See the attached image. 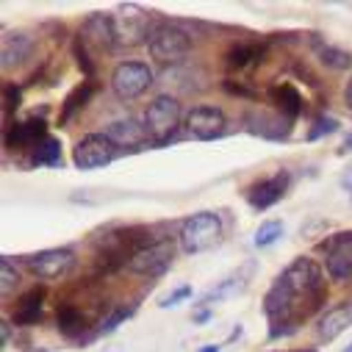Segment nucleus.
Listing matches in <instances>:
<instances>
[{
	"label": "nucleus",
	"instance_id": "1",
	"mask_svg": "<svg viewBox=\"0 0 352 352\" xmlns=\"http://www.w3.org/2000/svg\"><path fill=\"white\" fill-rule=\"evenodd\" d=\"M327 300V283L319 263L311 258H294L275 278L263 297V316L270 322V338H289L311 319Z\"/></svg>",
	"mask_w": 352,
	"mask_h": 352
},
{
	"label": "nucleus",
	"instance_id": "2",
	"mask_svg": "<svg viewBox=\"0 0 352 352\" xmlns=\"http://www.w3.org/2000/svg\"><path fill=\"white\" fill-rule=\"evenodd\" d=\"M144 128L150 136V147H166L178 139L181 128V103L172 95H158L144 109Z\"/></svg>",
	"mask_w": 352,
	"mask_h": 352
},
{
	"label": "nucleus",
	"instance_id": "3",
	"mask_svg": "<svg viewBox=\"0 0 352 352\" xmlns=\"http://www.w3.org/2000/svg\"><path fill=\"white\" fill-rule=\"evenodd\" d=\"M222 239V219L214 211H197L186 217L178 228V244L186 255H197L219 244Z\"/></svg>",
	"mask_w": 352,
	"mask_h": 352
},
{
	"label": "nucleus",
	"instance_id": "4",
	"mask_svg": "<svg viewBox=\"0 0 352 352\" xmlns=\"http://www.w3.org/2000/svg\"><path fill=\"white\" fill-rule=\"evenodd\" d=\"M147 50L153 56V61L169 67V64H181L189 53H192V36L172 23H158L153 25L150 36H147Z\"/></svg>",
	"mask_w": 352,
	"mask_h": 352
},
{
	"label": "nucleus",
	"instance_id": "5",
	"mask_svg": "<svg viewBox=\"0 0 352 352\" xmlns=\"http://www.w3.org/2000/svg\"><path fill=\"white\" fill-rule=\"evenodd\" d=\"M47 120L45 114H34V117H25L20 122H12L6 125L3 131V147L14 155H31L45 139H47Z\"/></svg>",
	"mask_w": 352,
	"mask_h": 352
},
{
	"label": "nucleus",
	"instance_id": "6",
	"mask_svg": "<svg viewBox=\"0 0 352 352\" xmlns=\"http://www.w3.org/2000/svg\"><path fill=\"white\" fill-rule=\"evenodd\" d=\"M75 250L72 247H50V250H39L34 255L25 258V267L34 278L39 280H58L67 278L75 270Z\"/></svg>",
	"mask_w": 352,
	"mask_h": 352
},
{
	"label": "nucleus",
	"instance_id": "7",
	"mask_svg": "<svg viewBox=\"0 0 352 352\" xmlns=\"http://www.w3.org/2000/svg\"><path fill=\"white\" fill-rule=\"evenodd\" d=\"M153 69L144 61H122L111 72V92L120 100H136L153 86Z\"/></svg>",
	"mask_w": 352,
	"mask_h": 352
},
{
	"label": "nucleus",
	"instance_id": "8",
	"mask_svg": "<svg viewBox=\"0 0 352 352\" xmlns=\"http://www.w3.org/2000/svg\"><path fill=\"white\" fill-rule=\"evenodd\" d=\"M120 155L122 150L106 133H86L72 150V164L78 169H100V166L114 164Z\"/></svg>",
	"mask_w": 352,
	"mask_h": 352
},
{
	"label": "nucleus",
	"instance_id": "9",
	"mask_svg": "<svg viewBox=\"0 0 352 352\" xmlns=\"http://www.w3.org/2000/svg\"><path fill=\"white\" fill-rule=\"evenodd\" d=\"M319 252L324 255V270L336 283L352 280V230L333 233L319 244Z\"/></svg>",
	"mask_w": 352,
	"mask_h": 352
},
{
	"label": "nucleus",
	"instance_id": "10",
	"mask_svg": "<svg viewBox=\"0 0 352 352\" xmlns=\"http://www.w3.org/2000/svg\"><path fill=\"white\" fill-rule=\"evenodd\" d=\"M78 39L86 45L95 58L103 56V53H111L120 39H117V28H114V14H89L83 20L80 31H78Z\"/></svg>",
	"mask_w": 352,
	"mask_h": 352
},
{
	"label": "nucleus",
	"instance_id": "11",
	"mask_svg": "<svg viewBox=\"0 0 352 352\" xmlns=\"http://www.w3.org/2000/svg\"><path fill=\"white\" fill-rule=\"evenodd\" d=\"M172 258H175V244L172 239H158L147 247H142L131 261H128V270L144 278H158L172 267Z\"/></svg>",
	"mask_w": 352,
	"mask_h": 352
},
{
	"label": "nucleus",
	"instance_id": "12",
	"mask_svg": "<svg viewBox=\"0 0 352 352\" xmlns=\"http://www.w3.org/2000/svg\"><path fill=\"white\" fill-rule=\"evenodd\" d=\"M289 186H292V175H289L286 169H280V172L270 175V178L252 181V184L244 189V200H247L255 211H267V208L278 206V203L286 197Z\"/></svg>",
	"mask_w": 352,
	"mask_h": 352
},
{
	"label": "nucleus",
	"instance_id": "13",
	"mask_svg": "<svg viewBox=\"0 0 352 352\" xmlns=\"http://www.w3.org/2000/svg\"><path fill=\"white\" fill-rule=\"evenodd\" d=\"M114 28H117V39L120 45H139L147 42L153 25H150V14L139 6V3H120L114 12Z\"/></svg>",
	"mask_w": 352,
	"mask_h": 352
},
{
	"label": "nucleus",
	"instance_id": "14",
	"mask_svg": "<svg viewBox=\"0 0 352 352\" xmlns=\"http://www.w3.org/2000/svg\"><path fill=\"white\" fill-rule=\"evenodd\" d=\"M56 327L58 333L72 344H89L98 338V330H92V319L83 308L72 302H61L56 308Z\"/></svg>",
	"mask_w": 352,
	"mask_h": 352
},
{
	"label": "nucleus",
	"instance_id": "15",
	"mask_svg": "<svg viewBox=\"0 0 352 352\" xmlns=\"http://www.w3.org/2000/svg\"><path fill=\"white\" fill-rule=\"evenodd\" d=\"M184 125H186V133L197 142H214L228 131V120L217 106H195L186 114Z\"/></svg>",
	"mask_w": 352,
	"mask_h": 352
},
{
	"label": "nucleus",
	"instance_id": "16",
	"mask_svg": "<svg viewBox=\"0 0 352 352\" xmlns=\"http://www.w3.org/2000/svg\"><path fill=\"white\" fill-rule=\"evenodd\" d=\"M292 120L280 117L278 111L270 114V111H250L244 114V128L252 133V136H261V139H270V142H286L292 136Z\"/></svg>",
	"mask_w": 352,
	"mask_h": 352
},
{
	"label": "nucleus",
	"instance_id": "17",
	"mask_svg": "<svg viewBox=\"0 0 352 352\" xmlns=\"http://www.w3.org/2000/svg\"><path fill=\"white\" fill-rule=\"evenodd\" d=\"M122 153L128 150V153H136V150H142V147H150V136H147V128L142 125V122H136V120H117V122H111V125H106V131H103Z\"/></svg>",
	"mask_w": 352,
	"mask_h": 352
},
{
	"label": "nucleus",
	"instance_id": "18",
	"mask_svg": "<svg viewBox=\"0 0 352 352\" xmlns=\"http://www.w3.org/2000/svg\"><path fill=\"white\" fill-rule=\"evenodd\" d=\"M267 98H270V103L275 106V111H278L280 117L292 120V122H297V117H300L302 109H305L302 95H300V89H297L294 83H275V86H270Z\"/></svg>",
	"mask_w": 352,
	"mask_h": 352
},
{
	"label": "nucleus",
	"instance_id": "19",
	"mask_svg": "<svg viewBox=\"0 0 352 352\" xmlns=\"http://www.w3.org/2000/svg\"><path fill=\"white\" fill-rule=\"evenodd\" d=\"M42 305H45V286H34L25 294H20L17 308L12 314V322L17 327H31L42 319Z\"/></svg>",
	"mask_w": 352,
	"mask_h": 352
},
{
	"label": "nucleus",
	"instance_id": "20",
	"mask_svg": "<svg viewBox=\"0 0 352 352\" xmlns=\"http://www.w3.org/2000/svg\"><path fill=\"white\" fill-rule=\"evenodd\" d=\"M263 58H267V45H263V42H236L225 53V67L241 72V69L258 67Z\"/></svg>",
	"mask_w": 352,
	"mask_h": 352
},
{
	"label": "nucleus",
	"instance_id": "21",
	"mask_svg": "<svg viewBox=\"0 0 352 352\" xmlns=\"http://www.w3.org/2000/svg\"><path fill=\"white\" fill-rule=\"evenodd\" d=\"M349 324H352V302H341V305L330 308V311L316 322V336H319V341H333V338H338Z\"/></svg>",
	"mask_w": 352,
	"mask_h": 352
},
{
	"label": "nucleus",
	"instance_id": "22",
	"mask_svg": "<svg viewBox=\"0 0 352 352\" xmlns=\"http://www.w3.org/2000/svg\"><path fill=\"white\" fill-rule=\"evenodd\" d=\"M20 166L25 169H36V166H50V169H58L64 166V155H61V139L58 136H47L31 155H25L20 161Z\"/></svg>",
	"mask_w": 352,
	"mask_h": 352
},
{
	"label": "nucleus",
	"instance_id": "23",
	"mask_svg": "<svg viewBox=\"0 0 352 352\" xmlns=\"http://www.w3.org/2000/svg\"><path fill=\"white\" fill-rule=\"evenodd\" d=\"M95 80H86V83H78L75 89L64 98V103H61V111H58V125H67V122H72L75 120V114H80L86 106H89V100H92V95H95Z\"/></svg>",
	"mask_w": 352,
	"mask_h": 352
},
{
	"label": "nucleus",
	"instance_id": "24",
	"mask_svg": "<svg viewBox=\"0 0 352 352\" xmlns=\"http://www.w3.org/2000/svg\"><path fill=\"white\" fill-rule=\"evenodd\" d=\"M34 50V42L25 34H3V50H0V58H3V69H12L17 64H23Z\"/></svg>",
	"mask_w": 352,
	"mask_h": 352
},
{
	"label": "nucleus",
	"instance_id": "25",
	"mask_svg": "<svg viewBox=\"0 0 352 352\" xmlns=\"http://www.w3.org/2000/svg\"><path fill=\"white\" fill-rule=\"evenodd\" d=\"M250 272H252V267H247L241 275L236 272V275H230L228 280H222L217 289H211V292H206L203 297H200V302L195 305V308H208L211 302H219V300H225V297H233L236 292H241L244 289V283H247V278H250Z\"/></svg>",
	"mask_w": 352,
	"mask_h": 352
},
{
	"label": "nucleus",
	"instance_id": "26",
	"mask_svg": "<svg viewBox=\"0 0 352 352\" xmlns=\"http://www.w3.org/2000/svg\"><path fill=\"white\" fill-rule=\"evenodd\" d=\"M314 53H316V58H319L324 67H330V69H346V67L352 64V56H349L346 50L336 47V45L314 42Z\"/></svg>",
	"mask_w": 352,
	"mask_h": 352
},
{
	"label": "nucleus",
	"instance_id": "27",
	"mask_svg": "<svg viewBox=\"0 0 352 352\" xmlns=\"http://www.w3.org/2000/svg\"><path fill=\"white\" fill-rule=\"evenodd\" d=\"M136 316V305H117V308H111L100 322H98V338L100 336H111L122 322H128V319H133Z\"/></svg>",
	"mask_w": 352,
	"mask_h": 352
},
{
	"label": "nucleus",
	"instance_id": "28",
	"mask_svg": "<svg viewBox=\"0 0 352 352\" xmlns=\"http://www.w3.org/2000/svg\"><path fill=\"white\" fill-rule=\"evenodd\" d=\"M283 230L286 225L280 219H267V222H261L258 230H255V247L263 250V247H272L278 239H283Z\"/></svg>",
	"mask_w": 352,
	"mask_h": 352
},
{
	"label": "nucleus",
	"instance_id": "29",
	"mask_svg": "<svg viewBox=\"0 0 352 352\" xmlns=\"http://www.w3.org/2000/svg\"><path fill=\"white\" fill-rule=\"evenodd\" d=\"M338 128H341V122L336 120V117H316L314 120V125H311V131L305 133V139L308 142H319V139H324V136H333V133H338Z\"/></svg>",
	"mask_w": 352,
	"mask_h": 352
},
{
	"label": "nucleus",
	"instance_id": "30",
	"mask_svg": "<svg viewBox=\"0 0 352 352\" xmlns=\"http://www.w3.org/2000/svg\"><path fill=\"white\" fill-rule=\"evenodd\" d=\"M0 289H3V297H9L12 294V289L20 283V270H17V263H14V258H3L0 261Z\"/></svg>",
	"mask_w": 352,
	"mask_h": 352
},
{
	"label": "nucleus",
	"instance_id": "31",
	"mask_svg": "<svg viewBox=\"0 0 352 352\" xmlns=\"http://www.w3.org/2000/svg\"><path fill=\"white\" fill-rule=\"evenodd\" d=\"M72 56H75V61H78V67H80V72L86 75V78H92L95 75V69H98V64H95V56L86 50V45L75 36V42H72Z\"/></svg>",
	"mask_w": 352,
	"mask_h": 352
},
{
	"label": "nucleus",
	"instance_id": "32",
	"mask_svg": "<svg viewBox=\"0 0 352 352\" xmlns=\"http://www.w3.org/2000/svg\"><path fill=\"white\" fill-rule=\"evenodd\" d=\"M20 103H23V92H20V86H17V83H12V80H6V83H3V114H6V120L20 109Z\"/></svg>",
	"mask_w": 352,
	"mask_h": 352
},
{
	"label": "nucleus",
	"instance_id": "33",
	"mask_svg": "<svg viewBox=\"0 0 352 352\" xmlns=\"http://www.w3.org/2000/svg\"><path fill=\"white\" fill-rule=\"evenodd\" d=\"M192 294H195V289H192V286H178V289L166 292L164 297H158V308H172V305H178V302L189 300Z\"/></svg>",
	"mask_w": 352,
	"mask_h": 352
},
{
	"label": "nucleus",
	"instance_id": "34",
	"mask_svg": "<svg viewBox=\"0 0 352 352\" xmlns=\"http://www.w3.org/2000/svg\"><path fill=\"white\" fill-rule=\"evenodd\" d=\"M222 89L228 92V95H233V98H247V100H255L258 98V92L252 89V86H244V83H236V80H222Z\"/></svg>",
	"mask_w": 352,
	"mask_h": 352
},
{
	"label": "nucleus",
	"instance_id": "35",
	"mask_svg": "<svg viewBox=\"0 0 352 352\" xmlns=\"http://www.w3.org/2000/svg\"><path fill=\"white\" fill-rule=\"evenodd\" d=\"M344 103H346V109H352V75H349V83L344 86Z\"/></svg>",
	"mask_w": 352,
	"mask_h": 352
},
{
	"label": "nucleus",
	"instance_id": "36",
	"mask_svg": "<svg viewBox=\"0 0 352 352\" xmlns=\"http://www.w3.org/2000/svg\"><path fill=\"white\" fill-rule=\"evenodd\" d=\"M208 319H211V311H208V308H200V311L195 314V322H197V324H203V322H208Z\"/></svg>",
	"mask_w": 352,
	"mask_h": 352
},
{
	"label": "nucleus",
	"instance_id": "37",
	"mask_svg": "<svg viewBox=\"0 0 352 352\" xmlns=\"http://www.w3.org/2000/svg\"><path fill=\"white\" fill-rule=\"evenodd\" d=\"M9 338H12V322H3V341H0V344H9Z\"/></svg>",
	"mask_w": 352,
	"mask_h": 352
},
{
	"label": "nucleus",
	"instance_id": "38",
	"mask_svg": "<svg viewBox=\"0 0 352 352\" xmlns=\"http://www.w3.org/2000/svg\"><path fill=\"white\" fill-rule=\"evenodd\" d=\"M352 150V131L344 136V144H341V153H349Z\"/></svg>",
	"mask_w": 352,
	"mask_h": 352
},
{
	"label": "nucleus",
	"instance_id": "39",
	"mask_svg": "<svg viewBox=\"0 0 352 352\" xmlns=\"http://www.w3.org/2000/svg\"><path fill=\"white\" fill-rule=\"evenodd\" d=\"M200 352H222V349H219V346H214V344H208V346H203Z\"/></svg>",
	"mask_w": 352,
	"mask_h": 352
},
{
	"label": "nucleus",
	"instance_id": "40",
	"mask_svg": "<svg viewBox=\"0 0 352 352\" xmlns=\"http://www.w3.org/2000/svg\"><path fill=\"white\" fill-rule=\"evenodd\" d=\"M346 184H352V169H349V172H346Z\"/></svg>",
	"mask_w": 352,
	"mask_h": 352
},
{
	"label": "nucleus",
	"instance_id": "41",
	"mask_svg": "<svg viewBox=\"0 0 352 352\" xmlns=\"http://www.w3.org/2000/svg\"><path fill=\"white\" fill-rule=\"evenodd\" d=\"M341 352H352V341H349V346H344V349H341Z\"/></svg>",
	"mask_w": 352,
	"mask_h": 352
},
{
	"label": "nucleus",
	"instance_id": "42",
	"mask_svg": "<svg viewBox=\"0 0 352 352\" xmlns=\"http://www.w3.org/2000/svg\"><path fill=\"white\" fill-rule=\"evenodd\" d=\"M302 352H316V349H302Z\"/></svg>",
	"mask_w": 352,
	"mask_h": 352
}]
</instances>
